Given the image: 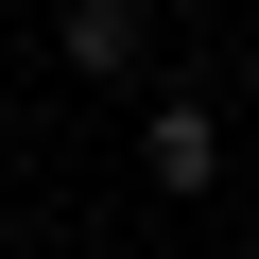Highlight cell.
I'll use <instances>...</instances> for the list:
<instances>
[{
  "instance_id": "cell-1",
  "label": "cell",
  "mask_w": 259,
  "mask_h": 259,
  "mask_svg": "<svg viewBox=\"0 0 259 259\" xmlns=\"http://www.w3.org/2000/svg\"><path fill=\"white\" fill-rule=\"evenodd\" d=\"M52 52L87 87H139V0H52Z\"/></svg>"
},
{
  "instance_id": "cell-2",
  "label": "cell",
  "mask_w": 259,
  "mask_h": 259,
  "mask_svg": "<svg viewBox=\"0 0 259 259\" xmlns=\"http://www.w3.org/2000/svg\"><path fill=\"white\" fill-rule=\"evenodd\" d=\"M139 156H156V190L190 207V190H225V121H207V104H156V121H139Z\"/></svg>"
}]
</instances>
